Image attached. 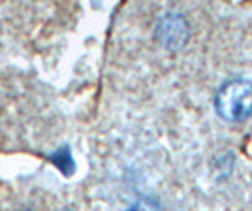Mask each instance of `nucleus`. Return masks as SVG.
Segmentation results:
<instances>
[{
  "label": "nucleus",
  "instance_id": "f03ea898",
  "mask_svg": "<svg viewBox=\"0 0 252 211\" xmlns=\"http://www.w3.org/2000/svg\"><path fill=\"white\" fill-rule=\"evenodd\" d=\"M158 40L168 49H179L189 40V23L179 13H169L162 17L157 29Z\"/></svg>",
  "mask_w": 252,
  "mask_h": 211
},
{
  "label": "nucleus",
  "instance_id": "f257e3e1",
  "mask_svg": "<svg viewBox=\"0 0 252 211\" xmlns=\"http://www.w3.org/2000/svg\"><path fill=\"white\" fill-rule=\"evenodd\" d=\"M215 109L230 123L249 119L252 115V81L241 77L226 81L215 96Z\"/></svg>",
  "mask_w": 252,
  "mask_h": 211
}]
</instances>
